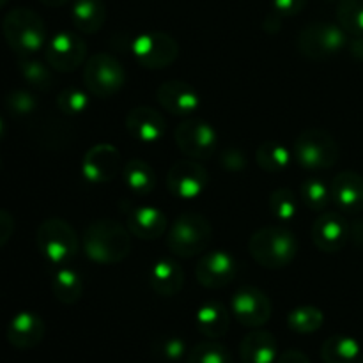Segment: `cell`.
<instances>
[{"instance_id": "obj_35", "label": "cell", "mask_w": 363, "mask_h": 363, "mask_svg": "<svg viewBox=\"0 0 363 363\" xmlns=\"http://www.w3.org/2000/svg\"><path fill=\"white\" fill-rule=\"evenodd\" d=\"M339 25L351 35H363V0H339Z\"/></svg>"}, {"instance_id": "obj_30", "label": "cell", "mask_w": 363, "mask_h": 363, "mask_svg": "<svg viewBox=\"0 0 363 363\" xmlns=\"http://www.w3.org/2000/svg\"><path fill=\"white\" fill-rule=\"evenodd\" d=\"M325 323V314L321 308L314 305H301V307L293 308L287 315V326L291 332L300 333V335H308L315 333Z\"/></svg>"}, {"instance_id": "obj_37", "label": "cell", "mask_w": 363, "mask_h": 363, "mask_svg": "<svg viewBox=\"0 0 363 363\" xmlns=\"http://www.w3.org/2000/svg\"><path fill=\"white\" fill-rule=\"evenodd\" d=\"M6 108L7 112L16 117L30 116L38 108V98L32 92L16 89L6 96Z\"/></svg>"}, {"instance_id": "obj_17", "label": "cell", "mask_w": 363, "mask_h": 363, "mask_svg": "<svg viewBox=\"0 0 363 363\" xmlns=\"http://www.w3.org/2000/svg\"><path fill=\"white\" fill-rule=\"evenodd\" d=\"M160 106L176 117H188L201 105V96L188 82H163L156 91Z\"/></svg>"}, {"instance_id": "obj_5", "label": "cell", "mask_w": 363, "mask_h": 363, "mask_svg": "<svg viewBox=\"0 0 363 363\" xmlns=\"http://www.w3.org/2000/svg\"><path fill=\"white\" fill-rule=\"evenodd\" d=\"M211 238V222L202 213L186 211L177 216L170 225L167 247L177 257L191 259L208 248Z\"/></svg>"}, {"instance_id": "obj_2", "label": "cell", "mask_w": 363, "mask_h": 363, "mask_svg": "<svg viewBox=\"0 0 363 363\" xmlns=\"http://www.w3.org/2000/svg\"><path fill=\"white\" fill-rule=\"evenodd\" d=\"M298 240L284 225H266L255 230L248 241V252L259 266L268 269L287 268L298 255Z\"/></svg>"}, {"instance_id": "obj_46", "label": "cell", "mask_w": 363, "mask_h": 363, "mask_svg": "<svg viewBox=\"0 0 363 363\" xmlns=\"http://www.w3.org/2000/svg\"><path fill=\"white\" fill-rule=\"evenodd\" d=\"M4 137H6V123H4V119L0 117V140H2Z\"/></svg>"}, {"instance_id": "obj_28", "label": "cell", "mask_w": 363, "mask_h": 363, "mask_svg": "<svg viewBox=\"0 0 363 363\" xmlns=\"http://www.w3.org/2000/svg\"><path fill=\"white\" fill-rule=\"evenodd\" d=\"M123 177L131 194L140 195V197L152 194L156 188L155 170H152V167L149 165V163H145L144 160H130V162L124 165Z\"/></svg>"}, {"instance_id": "obj_48", "label": "cell", "mask_w": 363, "mask_h": 363, "mask_svg": "<svg viewBox=\"0 0 363 363\" xmlns=\"http://www.w3.org/2000/svg\"><path fill=\"white\" fill-rule=\"evenodd\" d=\"M354 363H363V354H360V358H358V360Z\"/></svg>"}, {"instance_id": "obj_10", "label": "cell", "mask_w": 363, "mask_h": 363, "mask_svg": "<svg viewBox=\"0 0 363 363\" xmlns=\"http://www.w3.org/2000/svg\"><path fill=\"white\" fill-rule=\"evenodd\" d=\"M174 140L177 149L186 158L204 162L209 160L218 149V135L216 130L204 119H186L177 124L174 131Z\"/></svg>"}, {"instance_id": "obj_26", "label": "cell", "mask_w": 363, "mask_h": 363, "mask_svg": "<svg viewBox=\"0 0 363 363\" xmlns=\"http://www.w3.org/2000/svg\"><path fill=\"white\" fill-rule=\"evenodd\" d=\"M360 354V342L350 335H332L321 346V360L325 363H354Z\"/></svg>"}, {"instance_id": "obj_18", "label": "cell", "mask_w": 363, "mask_h": 363, "mask_svg": "<svg viewBox=\"0 0 363 363\" xmlns=\"http://www.w3.org/2000/svg\"><path fill=\"white\" fill-rule=\"evenodd\" d=\"M126 130L135 140L155 144L167 133L165 117L151 106H135L126 116Z\"/></svg>"}, {"instance_id": "obj_23", "label": "cell", "mask_w": 363, "mask_h": 363, "mask_svg": "<svg viewBox=\"0 0 363 363\" xmlns=\"http://www.w3.org/2000/svg\"><path fill=\"white\" fill-rule=\"evenodd\" d=\"M149 284L160 296H176L184 286V272L172 259H160L149 272Z\"/></svg>"}, {"instance_id": "obj_15", "label": "cell", "mask_w": 363, "mask_h": 363, "mask_svg": "<svg viewBox=\"0 0 363 363\" xmlns=\"http://www.w3.org/2000/svg\"><path fill=\"white\" fill-rule=\"evenodd\" d=\"M123 167V158L116 145L96 144L82 160V176L92 184H106L113 181Z\"/></svg>"}, {"instance_id": "obj_29", "label": "cell", "mask_w": 363, "mask_h": 363, "mask_svg": "<svg viewBox=\"0 0 363 363\" xmlns=\"http://www.w3.org/2000/svg\"><path fill=\"white\" fill-rule=\"evenodd\" d=\"M255 162H257L259 169L269 174L284 172L287 167L293 162V152L282 145L280 142L268 140L262 142L255 151Z\"/></svg>"}, {"instance_id": "obj_41", "label": "cell", "mask_w": 363, "mask_h": 363, "mask_svg": "<svg viewBox=\"0 0 363 363\" xmlns=\"http://www.w3.org/2000/svg\"><path fill=\"white\" fill-rule=\"evenodd\" d=\"M14 234V218L9 211L0 209V248L6 247Z\"/></svg>"}, {"instance_id": "obj_49", "label": "cell", "mask_w": 363, "mask_h": 363, "mask_svg": "<svg viewBox=\"0 0 363 363\" xmlns=\"http://www.w3.org/2000/svg\"><path fill=\"white\" fill-rule=\"evenodd\" d=\"M0 163H2V162H0Z\"/></svg>"}, {"instance_id": "obj_31", "label": "cell", "mask_w": 363, "mask_h": 363, "mask_svg": "<svg viewBox=\"0 0 363 363\" xmlns=\"http://www.w3.org/2000/svg\"><path fill=\"white\" fill-rule=\"evenodd\" d=\"M18 69H20V74L23 77V80L30 87H34L35 91H48L52 87V67L35 59L34 55L20 57L18 59Z\"/></svg>"}, {"instance_id": "obj_24", "label": "cell", "mask_w": 363, "mask_h": 363, "mask_svg": "<svg viewBox=\"0 0 363 363\" xmlns=\"http://www.w3.org/2000/svg\"><path fill=\"white\" fill-rule=\"evenodd\" d=\"M195 325L199 332L208 339H220L230 328L229 311L220 301H206L195 312Z\"/></svg>"}, {"instance_id": "obj_4", "label": "cell", "mask_w": 363, "mask_h": 363, "mask_svg": "<svg viewBox=\"0 0 363 363\" xmlns=\"http://www.w3.org/2000/svg\"><path fill=\"white\" fill-rule=\"evenodd\" d=\"M39 254L50 266L62 268L67 266L78 254L80 238L71 223L62 218H48L39 223L35 233Z\"/></svg>"}, {"instance_id": "obj_45", "label": "cell", "mask_w": 363, "mask_h": 363, "mask_svg": "<svg viewBox=\"0 0 363 363\" xmlns=\"http://www.w3.org/2000/svg\"><path fill=\"white\" fill-rule=\"evenodd\" d=\"M41 4H45V6L48 7H60V6H66L67 2H71V0H39Z\"/></svg>"}, {"instance_id": "obj_32", "label": "cell", "mask_w": 363, "mask_h": 363, "mask_svg": "<svg viewBox=\"0 0 363 363\" xmlns=\"http://www.w3.org/2000/svg\"><path fill=\"white\" fill-rule=\"evenodd\" d=\"M300 199L303 204L312 211L323 213L328 209L332 204V194H330V186L325 181L312 177V179H305L300 186Z\"/></svg>"}, {"instance_id": "obj_9", "label": "cell", "mask_w": 363, "mask_h": 363, "mask_svg": "<svg viewBox=\"0 0 363 363\" xmlns=\"http://www.w3.org/2000/svg\"><path fill=\"white\" fill-rule=\"evenodd\" d=\"M131 55L145 69H165L176 62L179 55V45L167 32H144L131 43Z\"/></svg>"}, {"instance_id": "obj_44", "label": "cell", "mask_w": 363, "mask_h": 363, "mask_svg": "<svg viewBox=\"0 0 363 363\" xmlns=\"http://www.w3.org/2000/svg\"><path fill=\"white\" fill-rule=\"evenodd\" d=\"M351 240H353V243L357 245V247L363 248V218L357 220V222H353V225H351Z\"/></svg>"}, {"instance_id": "obj_8", "label": "cell", "mask_w": 363, "mask_h": 363, "mask_svg": "<svg viewBox=\"0 0 363 363\" xmlns=\"http://www.w3.org/2000/svg\"><path fill=\"white\" fill-rule=\"evenodd\" d=\"M126 84V71L123 64L110 53H96L85 60L84 85L92 96L112 98Z\"/></svg>"}, {"instance_id": "obj_25", "label": "cell", "mask_w": 363, "mask_h": 363, "mask_svg": "<svg viewBox=\"0 0 363 363\" xmlns=\"http://www.w3.org/2000/svg\"><path fill=\"white\" fill-rule=\"evenodd\" d=\"M71 21L82 34H96L106 21V6L103 0H73Z\"/></svg>"}, {"instance_id": "obj_36", "label": "cell", "mask_w": 363, "mask_h": 363, "mask_svg": "<svg viewBox=\"0 0 363 363\" xmlns=\"http://www.w3.org/2000/svg\"><path fill=\"white\" fill-rule=\"evenodd\" d=\"M57 106L66 116H80L89 108V94L78 87H67L57 96Z\"/></svg>"}, {"instance_id": "obj_33", "label": "cell", "mask_w": 363, "mask_h": 363, "mask_svg": "<svg viewBox=\"0 0 363 363\" xmlns=\"http://www.w3.org/2000/svg\"><path fill=\"white\" fill-rule=\"evenodd\" d=\"M186 363H234V358L223 344L209 339L195 344L188 351Z\"/></svg>"}, {"instance_id": "obj_20", "label": "cell", "mask_w": 363, "mask_h": 363, "mask_svg": "<svg viewBox=\"0 0 363 363\" xmlns=\"http://www.w3.org/2000/svg\"><path fill=\"white\" fill-rule=\"evenodd\" d=\"M46 333L45 321L34 312H20L9 321L6 330L7 342L21 351L34 350L43 342Z\"/></svg>"}, {"instance_id": "obj_47", "label": "cell", "mask_w": 363, "mask_h": 363, "mask_svg": "<svg viewBox=\"0 0 363 363\" xmlns=\"http://www.w3.org/2000/svg\"><path fill=\"white\" fill-rule=\"evenodd\" d=\"M7 2H9V0H0V9H2V7H4V6H6V4H7Z\"/></svg>"}, {"instance_id": "obj_1", "label": "cell", "mask_w": 363, "mask_h": 363, "mask_svg": "<svg viewBox=\"0 0 363 363\" xmlns=\"http://www.w3.org/2000/svg\"><path fill=\"white\" fill-rule=\"evenodd\" d=\"M84 252L96 264H119L131 252V233L116 220H96L85 227Z\"/></svg>"}, {"instance_id": "obj_16", "label": "cell", "mask_w": 363, "mask_h": 363, "mask_svg": "<svg viewBox=\"0 0 363 363\" xmlns=\"http://www.w3.org/2000/svg\"><path fill=\"white\" fill-rule=\"evenodd\" d=\"M311 236L318 250L337 254L351 240V225L340 213L323 211V215L312 223Z\"/></svg>"}, {"instance_id": "obj_21", "label": "cell", "mask_w": 363, "mask_h": 363, "mask_svg": "<svg viewBox=\"0 0 363 363\" xmlns=\"http://www.w3.org/2000/svg\"><path fill=\"white\" fill-rule=\"evenodd\" d=\"M126 227L131 236L144 241H152L165 234L169 222L162 209L155 208V206H137L128 211Z\"/></svg>"}, {"instance_id": "obj_40", "label": "cell", "mask_w": 363, "mask_h": 363, "mask_svg": "<svg viewBox=\"0 0 363 363\" xmlns=\"http://www.w3.org/2000/svg\"><path fill=\"white\" fill-rule=\"evenodd\" d=\"M307 6V0H273V13L282 18H291L300 14Z\"/></svg>"}, {"instance_id": "obj_39", "label": "cell", "mask_w": 363, "mask_h": 363, "mask_svg": "<svg viewBox=\"0 0 363 363\" xmlns=\"http://www.w3.org/2000/svg\"><path fill=\"white\" fill-rule=\"evenodd\" d=\"M220 163H222V167L225 170H230V172H241V170L247 169L248 160L241 149H227V151H223L222 156H220Z\"/></svg>"}, {"instance_id": "obj_14", "label": "cell", "mask_w": 363, "mask_h": 363, "mask_svg": "<svg viewBox=\"0 0 363 363\" xmlns=\"http://www.w3.org/2000/svg\"><path fill=\"white\" fill-rule=\"evenodd\" d=\"M240 264L230 252L213 250L202 255L195 268V279L206 289H223L236 280Z\"/></svg>"}, {"instance_id": "obj_42", "label": "cell", "mask_w": 363, "mask_h": 363, "mask_svg": "<svg viewBox=\"0 0 363 363\" xmlns=\"http://www.w3.org/2000/svg\"><path fill=\"white\" fill-rule=\"evenodd\" d=\"M275 363H311V360L300 350H286L279 354Z\"/></svg>"}, {"instance_id": "obj_19", "label": "cell", "mask_w": 363, "mask_h": 363, "mask_svg": "<svg viewBox=\"0 0 363 363\" xmlns=\"http://www.w3.org/2000/svg\"><path fill=\"white\" fill-rule=\"evenodd\" d=\"M332 202L347 215L363 211V176L353 170H342L330 184Z\"/></svg>"}, {"instance_id": "obj_6", "label": "cell", "mask_w": 363, "mask_h": 363, "mask_svg": "<svg viewBox=\"0 0 363 363\" xmlns=\"http://www.w3.org/2000/svg\"><path fill=\"white\" fill-rule=\"evenodd\" d=\"M293 156L305 170H328L339 162L340 149L335 138L321 128H308L296 137Z\"/></svg>"}, {"instance_id": "obj_27", "label": "cell", "mask_w": 363, "mask_h": 363, "mask_svg": "<svg viewBox=\"0 0 363 363\" xmlns=\"http://www.w3.org/2000/svg\"><path fill=\"white\" fill-rule=\"evenodd\" d=\"M52 291L57 301L62 305H74L84 294V280L80 273L74 272L69 266L57 268L52 280Z\"/></svg>"}, {"instance_id": "obj_43", "label": "cell", "mask_w": 363, "mask_h": 363, "mask_svg": "<svg viewBox=\"0 0 363 363\" xmlns=\"http://www.w3.org/2000/svg\"><path fill=\"white\" fill-rule=\"evenodd\" d=\"M347 48H350L351 57L363 60V35H353V39L347 41Z\"/></svg>"}, {"instance_id": "obj_7", "label": "cell", "mask_w": 363, "mask_h": 363, "mask_svg": "<svg viewBox=\"0 0 363 363\" xmlns=\"http://www.w3.org/2000/svg\"><path fill=\"white\" fill-rule=\"evenodd\" d=\"M347 32L340 25L330 21H314L301 28L298 35V50L305 59L328 60L339 55L347 46Z\"/></svg>"}, {"instance_id": "obj_11", "label": "cell", "mask_w": 363, "mask_h": 363, "mask_svg": "<svg viewBox=\"0 0 363 363\" xmlns=\"http://www.w3.org/2000/svg\"><path fill=\"white\" fill-rule=\"evenodd\" d=\"M45 59L53 71L71 73L87 59V45L74 32L60 30L46 43Z\"/></svg>"}, {"instance_id": "obj_12", "label": "cell", "mask_w": 363, "mask_h": 363, "mask_svg": "<svg viewBox=\"0 0 363 363\" xmlns=\"http://www.w3.org/2000/svg\"><path fill=\"white\" fill-rule=\"evenodd\" d=\"M209 184V174L197 160H179L167 174V188L170 194L183 201L201 197Z\"/></svg>"}, {"instance_id": "obj_13", "label": "cell", "mask_w": 363, "mask_h": 363, "mask_svg": "<svg viewBox=\"0 0 363 363\" xmlns=\"http://www.w3.org/2000/svg\"><path fill=\"white\" fill-rule=\"evenodd\" d=\"M234 318L245 328H261L272 319V300L264 291L254 286H243L234 293L230 301Z\"/></svg>"}, {"instance_id": "obj_22", "label": "cell", "mask_w": 363, "mask_h": 363, "mask_svg": "<svg viewBox=\"0 0 363 363\" xmlns=\"http://www.w3.org/2000/svg\"><path fill=\"white\" fill-rule=\"evenodd\" d=\"M279 354L275 335L266 330H252L240 344L241 363H275Z\"/></svg>"}, {"instance_id": "obj_38", "label": "cell", "mask_w": 363, "mask_h": 363, "mask_svg": "<svg viewBox=\"0 0 363 363\" xmlns=\"http://www.w3.org/2000/svg\"><path fill=\"white\" fill-rule=\"evenodd\" d=\"M155 354L163 362L176 363L186 354V344L183 339L174 335L160 337L155 342Z\"/></svg>"}, {"instance_id": "obj_34", "label": "cell", "mask_w": 363, "mask_h": 363, "mask_svg": "<svg viewBox=\"0 0 363 363\" xmlns=\"http://www.w3.org/2000/svg\"><path fill=\"white\" fill-rule=\"evenodd\" d=\"M268 208L279 222H291L298 215V197L291 188H279L268 199Z\"/></svg>"}, {"instance_id": "obj_3", "label": "cell", "mask_w": 363, "mask_h": 363, "mask_svg": "<svg viewBox=\"0 0 363 363\" xmlns=\"http://www.w3.org/2000/svg\"><path fill=\"white\" fill-rule=\"evenodd\" d=\"M2 32L9 48L18 57H30L45 50V21L35 11L28 7H16L9 11L2 21Z\"/></svg>"}]
</instances>
